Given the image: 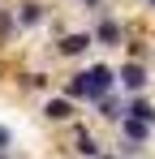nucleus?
Returning <instances> with one entry per match:
<instances>
[{
	"label": "nucleus",
	"instance_id": "f257e3e1",
	"mask_svg": "<svg viewBox=\"0 0 155 159\" xmlns=\"http://www.w3.org/2000/svg\"><path fill=\"white\" fill-rule=\"evenodd\" d=\"M112 90H116V69L112 65H86V69L69 73L65 86H60V95H69L73 103H95Z\"/></svg>",
	"mask_w": 155,
	"mask_h": 159
},
{
	"label": "nucleus",
	"instance_id": "f03ea898",
	"mask_svg": "<svg viewBox=\"0 0 155 159\" xmlns=\"http://www.w3.org/2000/svg\"><path fill=\"white\" fill-rule=\"evenodd\" d=\"M91 48H95V34L91 30H60L56 43H52V52L60 56V60H78V56H86Z\"/></svg>",
	"mask_w": 155,
	"mask_h": 159
},
{
	"label": "nucleus",
	"instance_id": "7ed1b4c3",
	"mask_svg": "<svg viewBox=\"0 0 155 159\" xmlns=\"http://www.w3.org/2000/svg\"><path fill=\"white\" fill-rule=\"evenodd\" d=\"M39 116H43L48 125H73V116H78V103L69 99V95H48V99L39 103Z\"/></svg>",
	"mask_w": 155,
	"mask_h": 159
},
{
	"label": "nucleus",
	"instance_id": "20e7f679",
	"mask_svg": "<svg viewBox=\"0 0 155 159\" xmlns=\"http://www.w3.org/2000/svg\"><path fill=\"white\" fill-rule=\"evenodd\" d=\"M147 82H151L147 60H125V65L116 69V86H121L125 95H142V90H147Z\"/></svg>",
	"mask_w": 155,
	"mask_h": 159
},
{
	"label": "nucleus",
	"instance_id": "39448f33",
	"mask_svg": "<svg viewBox=\"0 0 155 159\" xmlns=\"http://www.w3.org/2000/svg\"><path fill=\"white\" fill-rule=\"evenodd\" d=\"M147 142H151V125H147V120H138V116H125V120H121V155L142 151Z\"/></svg>",
	"mask_w": 155,
	"mask_h": 159
},
{
	"label": "nucleus",
	"instance_id": "423d86ee",
	"mask_svg": "<svg viewBox=\"0 0 155 159\" xmlns=\"http://www.w3.org/2000/svg\"><path fill=\"white\" fill-rule=\"evenodd\" d=\"M13 13H17V26H22V34H26V30H39V26L52 17L48 0H17V4H13Z\"/></svg>",
	"mask_w": 155,
	"mask_h": 159
},
{
	"label": "nucleus",
	"instance_id": "0eeeda50",
	"mask_svg": "<svg viewBox=\"0 0 155 159\" xmlns=\"http://www.w3.org/2000/svg\"><path fill=\"white\" fill-rule=\"evenodd\" d=\"M91 34H95V43H99V48H121V43H125V26H121L112 13H99Z\"/></svg>",
	"mask_w": 155,
	"mask_h": 159
},
{
	"label": "nucleus",
	"instance_id": "6e6552de",
	"mask_svg": "<svg viewBox=\"0 0 155 159\" xmlns=\"http://www.w3.org/2000/svg\"><path fill=\"white\" fill-rule=\"evenodd\" d=\"M95 116H99V120H112V125H121V120H125V99H121V95H116V90H112V95H103V99H95Z\"/></svg>",
	"mask_w": 155,
	"mask_h": 159
},
{
	"label": "nucleus",
	"instance_id": "1a4fd4ad",
	"mask_svg": "<svg viewBox=\"0 0 155 159\" xmlns=\"http://www.w3.org/2000/svg\"><path fill=\"white\" fill-rule=\"evenodd\" d=\"M73 155H82V159H99V155H103L99 138L86 129V125H73Z\"/></svg>",
	"mask_w": 155,
	"mask_h": 159
},
{
	"label": "nucleus",
	"instance_id": "9d476101",
	"mask_svg": "<svg viewBox=\"0 0 155 159\" xmlns=\"http://www.w3.org/2000/svg\"><path fill=\"white\" fill-rule=\"evenodd\" d=\"M17 34H22V26H17V13H13V4H0V48H9Z\"/></svg>",
	"mask_w": 155,
	"mask_h": 159
},
{
	"label": "nucleus",
	"instance_id": "9b49d317",
	"mask_svg": "<svg viewBox=\"0 0 155 159\" xmlns=\"http://www.w3.org/2000/svg\"><path fill=\"white\" fill-rule=\"evenodd\" d=\"M125 116H138V120L155 125V103L147 99V95H129V99H125Z\"/></svg>",
	"mask_w": 155,
	"mask_h": 159
},
{
	"label": "nucleus",
	"instance_id": "f8f14e48",
	"mask_svg": "<svg viewBox=\"0 0 155 159\" xmlns=\"http://www.w3.org/2000/svg\"><path fill=\"white\" fill-rule=\"evenodd\" d=\"M22 90H30V95H43V90H52V78L43 73V69H30V73H22Z\"/></svg>",
	"mask_w": 155,
	"mask_h": 159
},
{
	"label": "nucleus",
	"instance_id": "ddd939ff",
	"mask_svg": "<svg viewBox=\"0 0 155 159\" xmlns=\"http://www.w3.org/2000/svg\"><path fill=\"white\" fill-rule=\"evenodd\" d=\"M0 155H13V129L0 125Z\"/></svg>",
	"mask_w": 155,
	"mask_h": 159
},
{
	"label": "nucleus",
	"instance_id": "4468645a",
	"mask_svg": "<svg viewBox=\"0 0 155 159\" xmlns=\"http://www.w3.org/2000/svg\"><path fill=\"white\" fill-rule=\"evenodd\" d=\"M78 4H82L86 13H95V17H99V13H108V9H103V0H78Z\"/></svg>",
	"mask_w": 155,
	"mask_h": 159
},
{
	"label": "nucleus",
	"instance_id": "2eb2a0df",
	"mask_svg": "<svg viewBox=\"0 0 155 159\" xmlns=\"http://www.w3.org/2000/svg\"><path fill=\"white\" fill-rule=\"evenodd\" d=\"M99 159H121V155H108V151H103V155H99Z\"/></svg>",
	"mask_w": 155,
	"mask_h": 159
},
{
	"label": "nucleus",
	"instance_id": "dca6fc26",
	"mask_svg": "<svg viewBox=\"0 0 155 159\" xmlns=\"http://www.w3.org/2000/svg\"><path fill=\"white\" fill-rule=\"evenodd\" d=\"M147 9H151V13H155V0H147Z\"/></svg>",
	"mask_w": 155,
	"mask_h": 159
},
{
	"label": "nucleus",
	"instance_id": "f3484780",
	"mask_svg": "<svg viewBox=\"0 0 155 159\" xmlns=\"http://www.w3.org/2000/svg\"><path fill=\"white\" fill-rule=\"evenodd\" d=\"M0 159H13V155H0Z\"/></svg>",
	"mask_w": 155,
	"mask_h": 159
}]
</instances>
